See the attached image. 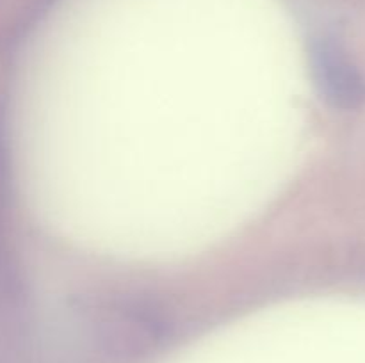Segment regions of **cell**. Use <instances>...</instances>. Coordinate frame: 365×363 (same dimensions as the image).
I'll use <instances>...</instances> for the list:
<instances>
[{"label": "cell", "instance_id": "obj_1", "mask_svg": "<svg viewBox=\"0 0 365 363\" xmlns=\"http://www.w3.org/2000/svg\"><path fill=\"white\" fill-rule=\"evenodd\" d=\"M310 66L319 93L337 109H356L365 102V78L348 53L331 39H317L310 48Z\"/></svg>", "mask_w": 365, "mask_h": 363}]
</instances>
